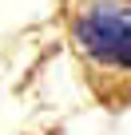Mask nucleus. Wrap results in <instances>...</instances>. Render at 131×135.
Returning a JSON list of instances; mask_svg holds the SVG:
<instances>
[{"mask_svg": "<svg viewBox=\"0 0 131 135\" xmlns=\"http://www.w3.org/2000/svg\"><path fill=\"white\" fill-rule=\"evenodd\" d=\"M76 40L95 64L131 68V4H91L76 20Z\"/></svg>", "mask_w": 131, "mask_h": 135, "instance_id": "1", "label": "nucleus"}]
</instances>
